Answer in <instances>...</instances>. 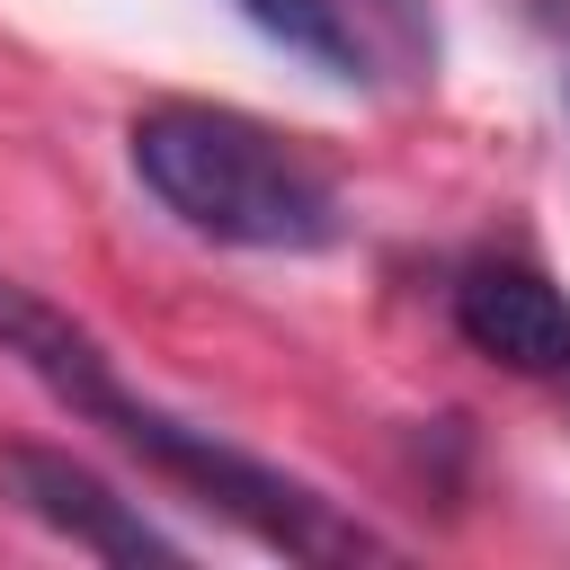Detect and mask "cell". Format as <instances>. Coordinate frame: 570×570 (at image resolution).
Instances as JSON below:
<instances>
[{
    "instance_id": "3",
    "label": "cell",
    "mask_w": 570,
    "mask_h": 570,
    "mask_svg": "<svg viewBox=\"0 0 570 570\" xmlns=\"http://www.w3.org/2000/svg\"><path fill=\"white\" fill-rule=\"evenodd\" d=\"M445 312H454V338L508 374H570V294L534 267V258H508V249H481L454 267L445 285Z\"/></svg>"
},
{
    "instance_id": "4",
    "label": "cell",
    "mask_w": 570,
    "mask_h": 570,
    "mask_svg": "<svg viewBox=\"0 0 570 570\" xmlns=\"http://www.w3.org/2000/svg\"><path fill=\"white\" fill-rule=\"evenodd\" d=\"M0 481H9V499H18L45 534H62V543H80V552H98V561H187V543H178L160 517H142V499L107 490L89 463H71V454H53V445H9V454H0Z\"/></svg>"
},
{
    "instance_id": "1",
    "label": "cell",
    "mask_w": 570,
    "mask_h": 570,
    "mask_svg": "<svg viewBox=\"0 0 570 570\" xmlns=\"http://www.w3.org/2000/svg\"><path fill=\"white\" fill-rule=\"evenodd\" d=\"M0 356H9L27 383H45L80 428H107V436H116L125 454H142L169 490H187V499L214 508L232 534H249L258 552H285V561H383V552H392L365 517H347V508L321 499L312 481L258 463L249 445L178 419V410L151 401V392H134L125 365H116L62 303H45L36 285H9V276H0Z\"/></svg>"
},
{
    "instance_id": "2",
    "label": "cell",
    "mask_w": 570,
    "mask_h": 570,
    "mask_svg": "<svg viewBox=\"0 0 570 570\" xmlns=\"http://www.w3.org/2000/svg\"><path fill=\"white\" fill-rule=\"evenodd\" d=\"M125 160H134L142 196L214 249L303 258V249H330L347 232V196H338L330 160L249 107L151 98L125 125Z\"/></svg>"
},
{
    "instance_id": "5",
    "label": "cell",
    "mask_w": 570,
    "mask_h": 570,
    "mask_svg": "<svg viewBox=\"0 0 570 570\" xmlns=\"http://www.w3.org/2000/svg\"><path fill=\"white\" fill-rule=\"evenodd\" d=\"M267 45L312 62L321 80H374V9L383 0H232Z\"/></svg>"
},
{
    "instance_id": "6",
    "label": "cell",
    "mask_w": 570,
    "mask_h": 570,
    "mask_svg": "<svg viewBox=\"0 0 570 570\" xmlns=\"http://www.w3.org/2000/svg\"><path fill=\"white\" fill-rule=\"evenodd\" d=\"M561 98H570V0H561Z\"/></svg>"
}]
</instances>
